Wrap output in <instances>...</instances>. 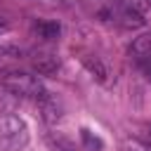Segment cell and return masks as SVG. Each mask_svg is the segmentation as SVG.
I'll list each match as a JSON object with an SVG mask.
<instances>
[{"instance_id": "cell-7", "label": "cell", "mask_w": 151, "mask_h": 151, "mask_svg": "<svg viewBox=\"0 0 151 151\" xmlns=\"http://www.w3.org/2000/svg\"><path fill=\"white\" fill-rule=\"evenodd\" d=\"M130 57H132L137 64H142L144 59L151 57V33L139 35V38L132 40V45H130Z\"/></svg>"}, {"instance_id": "cell-3", "label": "cell", "mask_w": 151, "mask_h": 151, "mask_svg": "<svg viewBox=\"0 0 151 151\" xmlns=\"http://www.w3.org/2000/svg\"><path fill=\"white\" fill-rule=\"evenodd\" d=\"M113 17H116V21L123 28H142L146 24L144 12H142V5L137 0H116Z\"/></svg>"}, {"instance_id": "cell-9", "label": "cell", "mask_w": 151, "mask_h": 151, "mask_svg": "<svg viewBox=\"0 0 151 151\" xmlns=\"http://www.w3.org/2000/svg\"><path fill=\"white\" fill-rule=\"evenodd\" d=\"M80 139H83V144L90 149V151H101L104 149V142H101V137H97L92 130H87V127H80Z\"/></svg>"}, {"instance_id": "cell-8", "label": "cell", "mask_w": 151, "mask_h": 151, "mask_svg": "<svg viewBox=\"0 0 151 151\" xmlns=\"http://www.w3.org/2000/svg\"><path fill=\"white\" fill-rule=\"evenodd\" d=\"M35 33L42 38V40H59L61 35V24L59 21H38L35 24Z\"/></svg>"}, {"instance_id": "cell-5", "label": "cell", "mask_w": 151, "mask_h": 151, "mask_svg": "<svg viewBox=\"0 0 151 151\" xmlns=\"http://www.w3.org/2000/svg\"><path fill=\"white\" fill-rule=\"evenodd\" d=\"M80 61H83V66L90 71V76L97 80V83H101V85H109V68H106V64L99 59V57H94V54H83L80 57Z\"/></svg>"}, {"instance_id": "cell-11", "label": "cell", "mask_w": 151, "mask_h": 151, "mask_svg": "<svg viewBox=\"0 0 151 151\" xmlns=\"http://www.w3.org/2000/svg\"><path fill=\"white\" fill-rule=\"evenodd\" d=\"M144 2H146V5H149V7H151V0H144Z\"/></svg>"}, {"instance_id": "cell-1", "label": "cell", "mask_w": 151, "mask_h": 151, "mask_svg": "<svg viewBox=\"0 0 151 151\" xmlns=\"http://www.w3.org/2000/svg\"><path fill=\"white\" fill-rule=\"evenodd\" d=\"M28 144V125L24 118L7 113L0 118V146L5 151H21Z\"/></svg>"}, {"instance_id": "cell-4", "label": "cell", "mask_w": 151, "mask_h": 151, "mask_svg": "<svg viewBox=\"0 0 151 151\" xmlns=\"http://www.w3.org/2000/svg\"><path fill=\"white\" fill-rule=\"evenodd\" d=\"M35 104H38V109H40V116H42V120H45L47 125H54L57 120H61L64 106H61V101L57 99V94H52V92L42 90V92L35 97Z\"/></svg>"}, {"instance_id": "cell-2", "label": "cell", "mask_w": 151, "mask_h": 151, "mask_svg": "<svg viewBox=\"0 0 151 151\" xmlns=\"http://www.w3.org/2000/svg\"><path fill=\"white\" fill-rule=\"evenodd\" d=\"M2 85L17 97H33V99L45 90L42 83L35 76H28V73H9V76H5Z\"/></svg>"}, {"instance_id": "cell-10", "label": "cell", "mask_w": 151, "mask_h": 151, "mask_svg": "<svg viewBox=\"0 0 151 151\" xmlns=\"http://www.w3.org/2000/svg\"><path fill=\"white\" fill-rule=\"evenodd\" d=\"M7 31H9V21L0 17V35H2V33H7Z\"/></svg>"}, {"instance_id": "cell-6", "label": "cell", "mask_w": 151, "mask_h": 151, "mask_svg": "<svg viewBox=\"0 0 151 151\" xmlns=\"http://www.w3.org/2000/svg\"><path fill=\"white\" fill-rule=\"evenodd\" d=\"M59 66H61V61H59V57L52 54V52H38V54L33 57V68H35L40 76H52V73L59 71Z\"/></svg>"}]
</instances>
